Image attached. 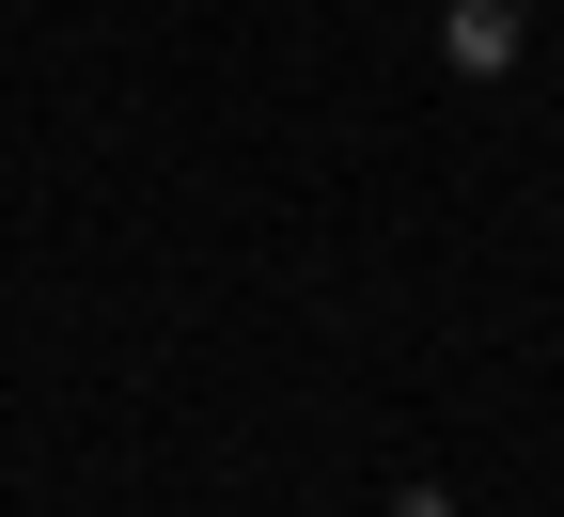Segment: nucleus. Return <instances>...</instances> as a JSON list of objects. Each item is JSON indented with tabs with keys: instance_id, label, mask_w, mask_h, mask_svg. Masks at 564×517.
Here are the masks:
<instances>
[{
	"instance_id": "f257e3e1",
	"label": "nucleus",
	"mask_w": 564,
	"mask_h": 517,
	"mask_svg": "<svg viewBox=\"0 0 564 517\" xmlns=\"http://www.w3.org/2000/svg\"><path fill=\"white\" fill-rule=\"evenodd\" d=\"M518 47H533L518 0H440V63L455 79H518Z\"/></svg>"
},
{
	"instance_id": "f03ea898",
	"label": "nucleus",
	"mask_w": 564,
	"mask_h": 517,
	"mask_svg": "<svg viewBox=\"0 0 564 517\" xmlns=\"http://www.w3.org/2000/svg\"><path fill=\"white\" fill-rule=\"evenodd\" d=\"M377 517H470V502H455V486H440V471H408V486H392V502H377Z\"/></svg>"
}]
</instances>
